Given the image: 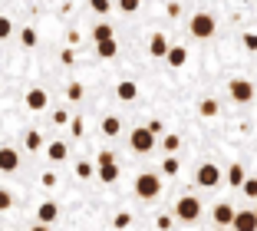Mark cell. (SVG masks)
<instances>
[{"mask_svg": "<svg viewBox=\"0 0 257 231\" xmlns=\"http://www.w3.org/2000/svg\"><path fill=\"white\" fill-rule=\"evenodd\" d=\"M231 228H237V231H254L257 228V211H234Z\"/></svg>", "mask_w": 257, "mask_h": 231, "instance_id": "9c48e42d", "label": "cell"}, {"mask_svg": "<svg viewBox=\"0 0 257 231\" xmlns=\"http://www.w3.org/2000/svg\"><path fill=\"white\" fill-rule=\"evenodd\" d=\"M60 60H63V63H66V66H69V63L76 60V53H73V50H63V56H60Z\"/></svg>", "mask_w": 257, "mask_h": 231, "instance_id": "f35d334b", "label": "cell"}, {"mask_svg": "<svg viewBox=\"0 0 257 231\" xmlns=\"http://www.w3.org/2000/svg\"><path fill=\"white\" fill-rule=\"evenodd\" d=\"M155 224H159V228H172V218H168V215H162V218H159Z\"/></svg>", "mask_w": 257, "mask_h": 231, "instance_id": "60d3db41", "label": "cell"}, {"mask_svg": "<svg viewBox=\"0 0 257 231\" xmlns=\"http://www.w3.org/2000/svg\"><path fill=\"white\" fill-rule=\"evenodd\" d=\"M96 53H99V60H115V53H119V43H115V37L99 40V43H96Z\"/></svg>", "mask_w": 257, "mask_h": 231, "instance_id": "5bb4252c", "label": "cell"}, {"mask_svg": "<svg viewBox=\"0 0 257 231\" xmlns=\"http://www.w3.org/2000/svg\"><path fill=\"white\" fill-rule=\"evenodd\" d=\"M17 169H20V152L4 145L0 149V172H17Z\"/></svg>", "mask_w": 257, "mask_h": 231, "instance_id": "30bf717a", "label": "cell"}, {"mask_svg": "<svg viewBox=\"0 0 257 231\" xmlns=\"http://www.w3.org/2000/svg\"><path fill=\"white\" fill-rule=\"evenodd\" d=\"M119 7L125 10V14H136V10H139V0H119Z\"/></svg>", "mask_w": 257, "mask_h": 231, "instance_id": "e575fe53", "label": "cell"}, {"mask_svg": "<svg viewBox=\"0 0 257 231\" xmlns=\"http://www.w3.org/2000/svg\"><path fill=\"white\" fill-rule=\"evenodd\" d=\"M198 112H201L204 119H211V116H218V103H214V99H201V106H198Z\"/></svg>", "mask_w": 257, "mask_h": 231, "instance_id": "603a6c76", "label": "cell"}, {"mask_svg": "<svg viewBox=\"0 0 257 231\" xmlns=\"http://www.w3.org/2000/svg\"><path fill=\"white\" fill-rule=\"evenodd\" d=\"M254 211H257V208H254Z\"/></svg>", "mask_w": 257, "mask_h": 231, "instance_id": "b9f144b4", "label": "cell"}, {"mask_svg": "<svg viewBox=\"0 0 257 231\" xmlns=\"http://www.w3.org/2000/svg\"><path fill=\"white\" fill-rule=\"evenodd\" d=\"M211 218H214V224H231L234 221V208H231L227 201H218L214 211H211Z\"/></svg>", "mask_w": 257, "mask_h": 231, "instance_id": "4fadbf2b", "label": "cell"}, {"mask_svg": "<svg viewBox=\"0 0 257 231\" xmlns=\"http://www.w3.org/2000/svg\"><path fill=\"white\" fill-rule=\"evenodd\" d=\"M188 30H191V37L195 40H211L214 37V30H218V23H214V17L211 14H195L191 17V23H188Z\"/></svg>", "mask_w": 257, "mask_h": 231, "instance_id": "3957f363", "label": "cell"}, {"mask_svg": "<svg viewBox=\"0 0 257 231\" xmlns=\"http://www.w3.org/2000/svg\"><path fill=\"white\" fill-rule=\"evenodd\" d=\"M244 179H247V172H244V165H231V169H227V185L231 188H241L244 185Z\"/></svg>", "mask_w": 257, "mask_h": 231, "instance_id": "2e32d148", "label": "cell"}, {"mask_svg": "<svg viewBox=\"0 0 257 231\" xmlns=\"http://www.w3.org/2000/svg\"><path fill=\"white\" fill-rule=\"evenodd\" d=\"M178 145H182V139H178V135H165V139H162V149H165L168 156H172V152H178Z\"/></svg>", "mask_w": 257, "mask_h": 231, "instance_id": "4316f807", "label": "cell"}, {"mask_svg": "<svg viewBox=\"0 0 257 231\" xmlns=\"http://www.w3.org/2000/svg\"><path fill=\"white\" fill-rule=\"evenodd\" d=\"M23 103H27V109H30V112H43L46 106H50V96H46V90H40V86H37V90L27 93Z\"/></svg>", "mask_w": 257, "mask_h": 231, "instance_id": "52a82bcc", "label": "cell"}, {"mask_svg": "<svg viewBox=\"0 0 257 231\" xmlns=\"http://www.w3.org/2000/svg\"><path fill=\"white\" fill-rule=\"evenodd\" d=\"M83 83H69V86H66V99H69V103H79V99H83Z\"/></svg>", "mask_w": 257, "mask_h": 231, "instance_id": "cb8c5ba5", "label": "cell"}, {"mask_svg": "<svg viewBox=\"0 0 257 231\" xmlns=\"http://www.w3.org/2000/svg\"><path fill=\"white\" fill-rule=\"evenodd\" d=\"M178 169H182V165H178V159H175V152H172V156L162 162V172H165V175H178Z\"/></svg>", "mask_w": 257, "mask_h": 231, "instance_id": "484cf974", "label": "cell"}, {"mask_svg": "<svg viewBox=\"0 0 257 231\" xmlns=\"http://www.w3.org/2000/svg\"><path fill=\"white\" fill-rule=\"evenodd\" d=\"M241 192L247 195V198H257V175H250V179H244V185H241Z\"/></svg>", "mask_w": 257, "mask_h": 231, "instance_id": "83f0119b", "label": "cell"}, {"mask_svg": "<svg viewBox=\"0 0 257 231\" xmlns=\"http://www.w3.org/2000/svg\"><path fill=\"white\" fill-rule=\"evenodd\" d=\"M128 149L139 152V156H149L152 149H155V132H152L149 126H139L128 132Z\"/></svg>", "mask_w": 257, "mask_h": 231, "instance_id": "6da1fadb", "label": "cell"}, {"mask_svg": "<svg viewBox=\"0 0 257 231\" xmlns=\"http://www.w3.org/2000/svg\"><path fill=\"white\" fill-rule=\"evenodd\" d=\"M165 60H168V66H172V69H182L185 63H188V50H185L182 43H175V46H168Z\"/></svg>", "mask_w": 257, "mask_h": 231, "instance_id": "ba28073f", "label": "cell"}, {"mask_svg": "<svg viewBox=\"0 0 257 231\" xmlns=\"http://www.w3.org/2000/svg\"><path fill=\"white\" fill-rule=\"evenodd\" d=\"M10 33H14V23H10V17H0V40H7Z\"/></svg>", "mask_w": 257, "mask_h": 231, "instance_id": "f546056e", "label": "cell"}, {"mask_svg": "<svg viewBox=\"0 0 257 231\" xmlns=\"http://www.w3.org/2000/svg\"><path fill=\"white\" fill-rule=\"evenodd\" d=\"M168 46H172V43H168V37H165V33H155V37L149 40V53L155 56V60H165Z\"/></svg>", "mask_w": 257, "mask_h": 231, "instance_id": "8fae6325", "label": "cell"}, {"mask_svg": "<svg viewBox=\"0 0 257 231\" xmlns=\"http://www.w3.org/2000/svg\"><path fill=\"white\" fill-rule=\"evenodd\" d=\"M195 182H198V188H214L221 182V169L214 162H204V165H198V172H195Z\"/></svg>", "mask_w": 257, "mask_h": 231, "instance_id": "5b68a950", "label": "cell"}, {"mask_svg": "<svg viewBox=\"0 0 257 231\" xmlns=\"http://www.w3.org/2000/svg\"><path fill=\"white\" fill-rule=\"evenodd\" d=\"M227 93H231L234 103H250L254 99V83L250 80H231L227 83Z\"/></svg>", "mask_w": 257, "mask_h": 231, "instance_id": "8992f818", "label": "cell"}, {"mask_svg": "<svg viewBox=\"0 0 257 231\" xmlns=\"http://www.w3.org/2000/svg\"><path fill=\"white\" fill-rule=\"evenodd\" d=\"M159 192H162L159 172H142V175L136 179V195H139V198L152 201V198H159Z\"/></svg>", "mask_w": 257, "mask_h": 231, "instance_id": "7a4b0ae2", "label": "cell"}, {"mask_svg": "<svg viewBox=\"0 0 257 231\" xmlns=\"http://www.w3.org/2000/svg\"><path fill=\"white\" fill-rule=\"evenodd\" d=\"M102 162H115V156H112L109 149H102V152L96 156V165H102Z\"/></svg>", "mask_w": 257, "mask_h": 231, "instance_id": "8d00e7d4", "label": "cell"}, {"mask_svg": "<svg viewBox=\"0 0 257 231\" xmlns=\"http://www.w3.org/2000/svg\"><path fill=\"white\" fill-rule=\"evenodd\" d=\"M40 182H43V188H53V185H56V175H53V172H46Z\"/></svg>", "mask_w": 257, "mask_h": 231, "instance_id": "74e56055", "label": "cell"}, {"mask_svg": "<svg viewBox=\"0 0 257 231\" xmlns=\"http://www.w3.org/2000/svg\"><path fill=\"white\" fill-rule=\"evenodd\" d=\"M241 43H244V50H247V53H257V33H244Z\"/></svg>", "mask_w": 257, "mask_h": 231, "instance_id": "f1b7e54d", "label": "cell"}, {"mask_svg": "<svg viewBox=\"0 0 257 231\" xmlns=\"http://www.w3.org/2000/svg\"><path fill=\"white\" fill-rule=\"evenodd\" d=\"M149 129H152V132H155V135H162V129H165V126H162L159 119H152V122H149Z\"/></svg>", "mask_w": 257, "mask_h": 231, "instance_id": "ab89813d", "label": "cell"}, {"mask_svg": "<svg viewBox=\"0 0 257 231\" xmlns=\"http://www.w3.org/2000/svg\"><path fill=\"white\" fill-rule=\"evenodd\" d=\"M56 218H60V208H56V201H43L37 208V221L40 224H53Z\"/></svg>", "mask_w": 257, "mask_h": 231, "instance_id": "7c38bea8", "label": "cell"}, {"mask_svg": "<svg viewBox=\"0 0 257 231\" xmlns=\"http://www.w3.org/2000/svg\"><path fill=\"white\" fill-rule=\"evenodd\" d=\"M99 179L106 182V185H112V182L119 179V165H115V162H102V165H99Z\"/></svg>", "mask_w": 257, "mask_h": 231, "instance_id": "e0dca14e", "label": "cell"}, {"mask_svg": "<svg viewBox=\"0 0 257 231\" xmlns=\"http://www.w3.org/2000/svg\"><path fill=\"white\" fill-rule=\"evenodd\" d=\"M50 159H53V162H63V159L69 156V149H66V142H50Z\"/></svg>", "mask_w": 257, "mask_h": 231, "instance_id": "44dd1931", "label": "cell"}, {"mask_svg": "<svg viewBox=\"0 0 257 231\" xmlns=\"http://www.w3.org/2000/svg\"><path fill=\"white\" fill-rule=\"evenodd\" d=\"M69 132L79 139V135H83V119H69Z\"/></svg>", "mask_w": 257, "mask_h": 231, "instance_id": "d590c367", "label": "cell"}, {"mask_svg": "<svg viewBox=\"0 0 257 231\" xmlns=\"http://www.w3.org/2000/svg\"><path fill=\"white\" fill-rule=\"evenodd\" d=\"M89 10L99 14V17H106L109 10H112V0H89Z\"/></svg>", "mask_w": 257, "mask_h": 231, "instance_id": "7402d4cb", "label": "cell"}, {"mask_svg": "<svg viewBox=\"0 0 257 231\" xmlns=\"http://www.w3.org/2000/svg\"><path fill=\"white\" fill-rule=\"evenodd\" d=\"M23 149H27V152H40V149H43V135H40V132H27V135H23Z\"/></svg>", "mask_w": 257, "mask_h": 231, "instance_id": "ffe728a7", "label": "cell"}, {"mask_svg": "<svg viewBox=\"0 0 257 231\" xmlns=\"http://www.w3.org/2000/svg\"><path fill=\"white\" fill-rule=\"evenodd\" d=\"M20 43L23 46H37V30H33V27H23L20 30Z\"/></svg>", "mask_w": 257, "mask_h": 231, "instance_id": "d4e9b609", "label": "cell"}, {"mask_svg": "<svg viewBox=\"0 0 257 231\" xmlns=\"http://www.w3.org/2000/svg\"><path fill=\"white\" fill-rule=\"evenodd\" d=\"M10 205H14V195H10L7 188H0V211H7Z\"/></svg>", "mask_w": 257, "mask_h": 231, "instance_id": "1f68e13d", "label": "cell"}, {"mask_svg": "<svg viewBox=\"0 0 257 231\" xmlns=\"http://www.w3.org/2000/svg\"><path fill=\"white\" fill-rule=\"evenodd\" d=\"M76 175H79V179H92V165L89 162H76Z\"/></svg>", "mask_w": 257, "mask_h": 231, "instance_id": "4dcf8cb0", "label": "cell"}, {"mask_svg": "<svg viewBox=\"0 0 257 231\" xmlns=\"http://www.w3.org/2000/svg\"><path fill=\"white\" fill-rule=\"evenodd\" d=\"M109 37H115V30H112V23H106V20H99L96 27H92V40H109Z\"/></svg>", "mask_w": 257, "mask_h": 231, "instance_id": "d6986e66", "label": "cell"}, {"mask_svg": "<svg viewBox=\"0 0 257 231\" xmlns=\"http://www.w3.org/2000/svg\"><path fill=\"white\" fill-rule=\"evenodd\" d=\"M53 126H69V112L56 109V112H53Z\"/></svg>", "mask_w": 257, "mask_h": 231, "instance_id": "836d02e7", "label": "cell"}, {"mask_svg": "<svg viewBox=\"0 0 257 231\" xmlns=\"http://www.w3.org/2000/svg\"><path fill=\"white\" fill-rule=\"evenodd\" d=\"M175 215L182 218V221H198V218H201V201H198L195 195H185V198L175 205Z\"/></svg>", "mask_w": 257, "mask_h": 231, "instance_id": "277c9868", "label": "cell"}, {"mask_svg": "<svg viewBox=\"0 0 257 231\" xmlns=\"http://www.w3.org/2000/svg\"><path fill=\"white\" fill-rule=\"evenodd\" d=\"M112 224H115V228H128V224H132V215H128V211H119Z\"/></svg>", "mask_w": 257, "mask_h": 231, "instance_id": "d6a6232c", "label": "cell"}, {"mask_svg": "<svg viewBox=\"0 0 257 231\" xmlns=\"http://www.w3.org/2000/svg\"><path fill=\"white\" fill-rule=\"evenodd\" d=\"M115 96H119L122 103H132V99L139 96V86H136V83H132V80H122L119 86H115Z\"/></svg>", "mask_w": 257, "mask_h": 231, "instance_id": "9a60e30c", "label": "cell"}, {"mask_svg": "<svg viewBox=\"0 0 257 231\" xmlns=\"http://www.w3.org/2000/svg\"><path fill=\"white\" fill-rule=\"evenodd\" d=\"M119 132H122V119L119 116H106V119H102V135L112 139V135H119Z\"/></svg>", "mask_w": 257, "mask_h": 231, "instance_id": "ac0fdd59", "label": "cell"}]
</instances>
